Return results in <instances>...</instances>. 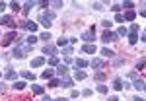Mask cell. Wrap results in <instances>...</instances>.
<instances>
[{
  "label": "cell",
  "instance_id": "4",
  "mask_svg": "<svg viewBox=\"0 0 146 101\" xmlns=\"http://www.w3.org/2000/svg\"><path fill=\"white\" fill-rule=\"evenodd\" d=\"M82 41H88V43H90L92 45V41H96V31H84V33H82Z\"/></svg>",
  "mask_w": 146,
  "mask_h": 101
},
{
  "label": "cell",
  "instance_id": "31",
  "mask_svg": "<svg viewBox=\"0 0 146 101\" xmlns=\"http://www.w3.org/2000/svg\"><path fill=\"white\" fill-rule=\"evenodd\" d=\"M41 16H45L49 22H53V20H55V12H45V14H41Z\"/></svg>",
  "mask_w": 146,
  "mask_h": 101
},
{
  "label": "cell",
  "instance_id": "41",
  "mask_svg": "<svg viewBox=\"0 0 146 101\" xmlns=\"http://www.w3.org/2000/svg\"><path fill=\"white\" fill-rule=\"evenodd\" d=\"M115 22L117 23H123L125 20H123V14H117V16H115Z\"/></svg>",
  "mask_w": 146,
  "mask_h": 101
},
{
  "label": "cell",
  "instance_id": "38",
  "mask_svg": "<svg viewBox=\"0 0 146 101\" xmlns=\"http://www.w3.org/2000/svg\"><path fill=\"white\" fill-rule=\"evenodd\" d=\"M49 6H51V8H60V6H62V2L55 0V2H49Z\"/></svg>",
  "mask_w": 146,
  "mask_h": 101
},
{
  "label": "cell",
  "instance_id": "16",
  "mask_svg": "<svg viewBox=\"0 0 146 101\" xmlns=\"http://www.w3.org/2000/svg\"><path fill=\"white\" fill-rule=\"evenodd\" d=\"M4 78H6V80H16V78H18V72H14L12 68H8L6 74H4Z\"/></svg>",
  "mask_w": 146,
  "mask_h": 101
},
{
  "label": "cell",
  "instance_id": "48",
  "mask_svg": "<svg viewBox=\"0 0 146 101\" xmlns=\"http://www.w3.org/2000/svg\"><path fill=\"white\" fill-rule=\"evenodd\" d=\"M72 62V56H64V64H70Z\"/></svg>",
  "mask_w": 146,
  "mask_h": 101
},
{
  "label": "cell",
  "instance_id": "20",
  "mask_svg": "<svg viewBox=\"0 0 146 101\" xmlns=\"http://www.w3.org/2000/svg\"><path fill=\"white\" fill-rule=\"evenodd\" d=\"M74 80H78V82L86 80V72H82V70H76V72H74Z\"/></svg>",
  "mask_w": 146,
  "mask_h": 101
},
{
  "label": "cell",
  "instance_id": "34",
  "mask_svg": "<svg viewBox=\"0 0 146 101\" xmlns=\"http://www.w3.org/2000/svg\"><path fill=\"white\" fill-rule=\"evenodd\" d=\"M41 41H51V33L49 31H43L41 33Z\"/></svg>",
  "mask_w": 146,
  "mask_h": 101
},
{
  "label": "cell",
  "instance_id": "53",
  "mask_svg": "<svg viewBox=\"0 0 146 101\" xmlns=\"http://www.w3.org/2000/svg\"><path fill=\"white\" fill-rule=\"evenodd\" d=\"M6 8V2H0V10H4Z\"/></svg>",
  "mask_w": 146,
  "mask_h": 101
},
{
  "label": "cell",
  "instance_id": "54",
  "mask_svg": "<svg viewBox=\"0 0 146 101\" xmlns=\"http://www.w3.org/2000/svg\"><path fill=\"white\" fill-rule=\"evenodd\" d=\"M53 101H68V99H64V97H56V99H53Z\"/></svg>",
  "mask_w": 146,
  "mask_h": 101
},
{
  "label": "cell",
  "instance_id": "37",
  "mask_svg": "<svg viewBox=\"0 0 146 101\" xmlns=\"http://www.w3.org/2000/svg\"><path fill=\"white\" fill-rule=\"evenodd\" d=\"M133 6H135V4H133L131 0H127V2H123V4H121V8H129V10H131Z\"/></svg>",
  "mask_w": 146,
  "mask_h": 101
},
{
  "label": "cell",
  "instance_id": "19",
  "mask_svg": "<svg viewBox=\"0 0 146 101\" xmlns=\"http://www.w3.org/2000/svg\"><path fill=\"white\" fill-rule=\"evenodd\" d=\"M105 78H107L105 72H96V74H94V80H96V82H103Z\"/></svg>",
  "mask_w": 146,
  "mask_h": 101
},
{
  "label": "cell",
  "instance_id": "10",
  "mask_svg": "<svg viewBox=\"0 0 146 101\" xmlns=\"http://www.w3.org/2000/svg\"><path fill=\"white\" fill-rule=\"evenodd\" d=\"M45 64V56H37V58H33L31 60V68H39Z\"/></svg>",
  "mask_w": 146,
  "mask_h": 101
},
{
  "label": "cell",
  "instance_id": "2",
  "mask_svg": "<svg viewBox=\"0 0 146 101\" xmlns=\"http://www.w3.org/2000/svg\"><path fill=\"white\" fill-rule=\"evenodd\" d=\"M14 39H18V33L16 31H10V33H6L4 37H2V47H8L14 41Z\"/></svg>",
  "mask_w": 146,
  "mask_h": 101
},
{
  "label": "cell",
  "instance_id": "52",
  "mask_svg": "<svg viewBox=\"0 0 146 101\" xmlns=\"http://www.w3.org/2000/svg\"><path fill=\"white\" fill-rule=\"evenodd\" d=\"M41 101H53V99H51L49 95H43V99H41Z\"/></svg>",
  "mask_w": 146,
  "mask_h": 101
},
{
  "label": "cell",
  "instance_id": "24",
  "mask_svg": "<svg viewBox=\"0 0 146 101\" xmlns=\"http://www.w3.org/2000/svg\"><path fill=\"white\" fill-rule=\"evenodd\" d=\"M129 43H131V45H136V43H138V35L136 33H129Z\"/></svg>",
  "mask_w": 146,
  "mask_h": 101
},
{
  "label": "cell",
  "instance_id": "33",
  "mask_svg": "<svg viewBox=\"0 0 146 101\" xmlns=\"http://www.w3.org/2000/svg\"><path fill=\"white\" fill-rule=\"evenodd\" d=\"M39 22L43 23V25H45V27H49V25H51V22H49V20H47L45 16H39Z\"/></svg>",
  "mask_w": 146,
  "mask_h": 101
},
{
  "label": "cell",
  "instance_id": "46",
  "mask_svg": "<svg viewBox=\"0 0 146 101\" xmlns=\"http://www.w3.org/2000/svg\"><path fill=\"white\" fill-rule=\"evenodd\" d=\"M129 78H131V80H136V78H138V74H136V72H131V74H129Z\"/></svg>",
  "mask_w": 146,
  "mask_h": 101
},
{
  "label": "cell",
  "instance_id": "39",
  "mask_svg": "<svg viewBox=\"0 0 146 101\" xmlns=\"http://www.w3.org/2000/svg\"><path fill=\"white\" fill-rule=\"evenodd\" d=\"M10 8H12V10H16V12H18V10H22V6H20L18 2H12V4H10Z\"/></svg>",
  "mask_w": 146,
  "mask_h": 101
},
{
  "label": "cell",
  "instance_id": "18",
  "mask_svg": "<svg viewBox=\"0 0 146 101\" xmlns=\"http://www.w3.org/2000/svg\"><path fill=\"white\" fill-rule=\"evenodd\" d=\"M60 86H64V88H72V86H74V82L64 76V78H60Z\"/></svg>",
  "mask_w": 146,
  "mask_h": 101
},
{
  "label": "cell",
  "instance_id": "56",
  "mask_svg": "<svg viewBox=\"0 0 146 101\" xmlns=\"http://www.w3.org/2000/svg\"><path fill=\"white\" fill-rule=\"evenodd\" d=\"M0 76H2V72H0Z\"/></svg>",
  "mask_w": 146,
  "mask_h": 101
},
{
  "label": "cell",
  "instance_id": "51",
  "mask_svg": "<svg viewBox=\"0 0 146 101\" xmlns=\"http://www.w3.org/2000/svg\"><path fill=\"white\" fill-rule=\"evenodd\" d=\"M109 101H119V97H117V95H111V97H109Z\"/></svg>",
  "mask_w": 146,
  "mask_h": 101
},
{
  "label": "cell",
  "instance_id": "23",
  "mask_svg": "<svg viewBox=\"0 0 146 101\" xmlns=\"http://www.w3.org/2000/svg\"><path fill=\"white\" fill-rule=\"evenodd\" d=\"M60 86V80L58 78H51L49 80V88H58Z\"/></svg>",
  "mask_w": 146,
  "mask_h": 101
},
{
  "label": "cell",
  "instance_id": "30",
  "mask_svg": "<svg viewBox=\"0 0 146 101\" xmlns=\"http://www.w3.org/2000/svg\"><path fill=\"white\" fill-rule=\"evenodd\" d=\"M56 45H58V47H62V49H64V47L68 45V39H64V37H60V39L56 41Z\"/></svg>",
  "mask_w": 146,
  "mask_h": 101
},
{
  "label": "cell",
  "instance_id": "28",
  "mask_svg": "<svg viewBox=\"0 0 146 101\" xmlns=\"http://www.w3.org/2000/svg\"><path fill=\"white\" fill-rule=\"evenodd\" d=\"M49 64L51 66H58L60 62H58V56H49Z\"/></svg>",
  "mask_w": 146,
  "mask_h": 101
},
{
  "label": "cell",
  "instance_id": "27",
  "mask_svg": "<svg viewBox=\"0 0 146 101\" xmlns=\"http://www.w3.org/2000/svg\"><path fill=\"white\" fill-rule=\"evenodd\" d=\"M22 78L31 80V82H33V80H35V74H33V72H22Z\"/></svg>",
  "mask_w": 146,
  "mask_h": 101
},
{
  "label": "cell",
  "instance_id": "11",
  "mask_svg": "<svg viewBox=\"0 0 146 101\" xmlns=\"http://www.w3.org/2000/svg\"><path fill=\"white\" fill-rule=\"evenodd\" d=\"M82 51H84L86 55H96V51H98V49H96V45H90V43H86V45L82 47Z\"/></svg>",
  "mask_w": 146,
  "mask_h": 101
},
{
  "label": "cell",
  "instance_id": "9",
  "mask_svg": "<svg viewBox=\"0 0 146 101\" xmlns=\"http://www.w3.org/2000/svg\"><path fill=\"white\" fill-rule=\"evenodd\" d=\"M22 27H25L27 31H37V23H35V22H31V20L23 22V23H22Z\"/></svg>",
  "mask_w": 146,
  "mask_h": 101
},
{
  "label": "cell",
  "instance_id": "36",
  "mask_svg": "<svg viewBox=\"0 0 146 101\" xmlns=\"http://www.w3.org/2000/svg\"><path fill=\"white\" fill-rule=\"evenodd\" d=\"M62 53H64L66 56H70L72 53H74V49H72V47H64V49H62Z\"/></svg>",
  "mask_w": 146,
  "mask_h": 101
},
{
  "label": "cell",
  "instance_id": "25",
  "mask_svg": "<svg viewBox=\"0 0 146 101\" xmlns=\"http://www.w3.org/2000/svg\"><path fill=\"white\" fill-rule=\"evenodd\" d=\"M125 35H129V31H127V27H125V25H121V27L117 29V37H125Z\"/></svg>",
  "mask_w": 146,
  "mask_h": 101
},
{
  "label": "cell",
  "instance_id": "29",
  "mask_svg": "<svg viewBox=\"0 0 146 101\" xmlns=\"http://www.w3.org/2000/svg\"><path fill=\"white\" fill-rule=\"evenodd\" d=\"M25 43H27V45H31V47H33L35 43H37V37H35V35H29V37L25 39Z\"/></svg>",
  "mask_w": 146,
  "mask_h": 101
},
{
  "label": "cell",
  "instance_id": "6",
  "mask_svg": "<svg viewBox=\"0 0 146 101\" xmlns=\"http://www.w3.org/2000/svg\"><path fill=\"white\" fill-rule=\"evenodd\" d=\"M92 68H94V70H101V68L105 66V60H103V58H94V60H92V64H90Z\"/></svg>",
  "mask_w": 146,
  "mask_h": 101
},
{
  "label": "cell",
  "instance_id": "42",
  "mask_svg": "<svg viewBox=\"0 0 146 101\" xmlns=\"http://www.w3.org/2000/svg\"><path fill=\"white\" fill-rule=\"evenodd\" d=\"M101 25H103V27H105V29H109V27H111L113 23H111V22H109V20H105V22L101 23Z\"/></svg>",
  "mask_w": 146,
  "mask_h": 101
},
{
  "label": "cell",
  "instance_id": "32",
  "mask_svg": "<svg viewBox=\"0 0 146 101\" xmlns=\"http://www.w3.org/2000/svg\"><path fill=\"white\" fill-rule=\"evenodd\" d=\"M23 88H25V84H23V82H16V84H14V90H18V91H22Z\"/></svg>",
  "mask_w": 146,
  "mask_h": 101
},
{
  "label": "cell",
  "instance_id": "55",
  "mask_svg": "<svg viewBox=\"0 0 146 101\" xmlns=\"http://www.w3.org/2000/svg\"><path fill=\"white\" fill-rule=\"evenodd\" d=\"M133 101H144V99H142V97H135Z\"/></svg>",
  "mask_w": 146,
  "mask_h": 101
},
{
  "label": "cell",
  "instance_id": "49",
  "mask_svg": "<svg viewBox=\"0 0 146 101\" xmlns=\"http://www.w3.org/2000/svg\"><path fill=\"white\" fill-rule=\"evenodd\" d=\"M136 68H138V70H142V68H144V60H140V62L136 64Z\"/></svg>",
  "mask_w": 146,
  "mask_h": 101
},
{
  "label": "cell",
  "instance_id": "47",
  "mask_svg": "<svg viewBox=\"0 0 146 101\" xmlns=\"http://www.w3.org/2000/svg\"><path fill=\"white\" fill-rule=\"evenodd\" d=\"M39 6H41V8H49V2H45V0H43V2H39Z\"/></svg>",
  "mask_w": 146,
  "mask_h": 101
},
{
  "label": "cell",
  "instance_id": "13",
  "mask_svg": "<svg viewBox=\"0 0 146 101\" xmlns=\"http://www.w3.org/2000/svg\"><path fill=\"white\" fill-rule=\"evenodd\" d=\"M133 88H135V90H138V91H144V80H142V78H136Z\"/></svg>",
  "mask_w": 146,
  "mask_h": 101
},
{
  "label": "cell",
  "instance_id": "44",
  "mask_svg": "<svg viewBox=\"0 0 146 101\" xmlns=\"http://www.w3.org/2000/svg\"><path fill=\"white\" fill-rule=\"evenodd\" d=\"M68 43H70V45H76V43H78V39H76V37H70V39H68Z\"/></svg>",
  "mask_w": 146,
  "mask_h": 101
},
{
  "label": "cell",
  "instance_id": "26",
  "mask_svg": "<svg viewBox=\"0 0 146 101\" xmlns=\"http://www.w3.org/2000/svg\"><path fill=\"white\" fill-rule=\"evenodd\" d=\"M31 90H33V93H37V95H41V93H43V88H41L39 84H33V86H31Z\"/></svg>",
  "mask_w": 146,
  "mask_h": 101
},
{
  "label": "cell",
  "instance_id": "17",
  "mask_svg": "<svg viewBox=\"0 0 146 101\" xmlns=\"http://www.w3.org/2000/svg\"><path fill=\"white\" fill-rule=\"evenodd\" d=\"M53 74H55V70H53V68H47L45 72L41 74V78H43V80H51V78H53Z\"/></svg>",
  "mask_w": 146,
  "mask_h": 101
},
{
  "label": "cell",
  "instance_id": "45",
  "mask_svg": "<svg viewBox=\"0 0 146 101\" xmlns=\"http://www.w3.org/2000/svg\"><path fill=\"white\" fill-rule=\"evenodd\" d=\"M113 12H117V14H119V10H121V6H119V4H113V8H111Z\"/></svg>",
  "mask_w": 146,
  "mask_h": 101
},
{
  "label": "cell",
  "instance_id": "8",
  "mask_svg": "<svg viewBox=\"0 0 146 101\" xmlns=\"http://www.w3.org/2000/svg\"><path fill=\"white\" fill-rule=\"evenodd\" d=\"M55 74H58L60 78H64V76L68 74V66H66V64H58L56 70H55Z\"/></svg>",
  "mask_w": 146,
  "mask_h": 101
},
{
  "label": "cell",
  "instance_id": "7",
  "mask_svg": "<svg viewBox=\"0 0 146 101\" xmlns=\"http://www.w3.org/2000/svg\"><path fill=\"white\" fill-rule=\"evenodd\" d=\"M43 55L56 56V47L55 45H45V47H43Z\"/></svg>",
  "mask_w": 146,
  "mask_h": 101
},
{
  "label": "cell",
  "instance_id": "50",
  "mask_svg": "<svg viewBox=\"0 0 146 101\" xmlns=\"http://www.w3.org/2000/svg\"><path fill=\"white\" fill-rule=\"evenodd\" d=\"M4 90H6V84H2V82H0V93H4Z\"/></svg>",
  "mask_w": 146,
  "mask_h": 101
},
{
  "label": "cell",
  "instance_id": "1",
  "mask_svg": "<svg viewBox=\"0 0 146 101\" xmlns=\"http://www.w3.org/2000/svg\"><path fill=\"white\" fill-rule=\"evenodd\" d=\"M101 39H103V43H111V41H117L119 37H117V33H113L111 29H105L103 35H101Z\"/></svg>",
  "mask_w": 146,
  "mask_h": 101
},
{
  "label": "cell",
  "instance_id": "22",
  "mask_svg": "<svg viewBox=\"0 0 146 101\" xmlns=\"http://www.w3.org/2000/svg\"><path fill=\"white\" fill-rule=\"evenodd\" d=\"M88 66V60H84V58H78V60H76V70H82V68H86Z\"/></svg>",
  "mask_w": 146,
  "mask_h": 101
},
{
  "label": "cell",
  "instance_id": "14",
  "mask_svg": "<svg viewBox=\"0 0 146 101\" xmlns=\"http://www.w3.org/2000/svg\"><path fill=\"white\" fill-rule=\"evenodd\" d=\"M113 90H115V91H121V90H123V80H121V78H115V80H113Z\"/></svg>",
  "mask_w": 146,
  "mask_h": 101
},
{
  "label": "cell",
  "instance_id": "12",
  "mask_svg": "<svg viewBox=\"0 0 146 101\" xmlns=\"http://www.w3.org/2000/svg\"><path fill=\"white\" fill-rule=\"evenodd\" d=\"M33 6H37L35 2H25V4L22 6V12H23V16H27V14L31 12V8H33Z\"/></svg>",
  "mask_w": 146,
  "mask_h": 101
},
{
  "label": "cell",
  "instance_id": "3",
  "mask_svg": "<svg viewBox=\"0 0 146 101\" xmlns=\"http://www.w3.org/2000/svg\"><path fill=\"white\" fill-rule=\"evenodd\" d=\"M12 55L16 56V58H23V56H25V51H23V45H22V43H16L14 51H12Z\"/></svg>",
  "mask_w": 146,
  "mask_h": 101
},
{
  "label": "cell",
  "instance_id": "35",
  "mask_svg": "<svg viewBox=\"0 0 146 101\" xmlns=\"http://www.w3.org/2000/svg\"><path fill=\"white\" fill-rule=\"evenodd\" d=\"M98 91H100V93H107L109 88H107V86H103V84H100V86H98Z\"/></svg>",
  "mask_w": 146,
  "mask_h": 101
},
{
  "label": "cell",
  "instance_id": "40",
  "mask_svg": "<svg viewBox=\"0 0 146 101\" xmlns=\"http://www.w3.org/2000/svg\"><path fill=\"white\" fill-rule=\"evenodd\" d=\"M127 31H129V33H138V25H131Z\"/></svg>",
  "mask_w": 146,
  "mask_h": 101
},
{
  "label": "cell",
  "instance_id": "21",
  "mask_svg": "<svg viewBox=\"0 0 146 101\" xmlns=\"http://www.w3.org/2000/svg\"><path fill=\"white\" fill-rule=\"evenodd\" d=\"M101 55L105 56V58H111V56H115V53H113L111 49H107V47H105V49H101Z\"/></svg>",
  "mask_w": 146,
  "mask_h": 101
},
{
  "label": "cell",
  "instance_id": "43",
  "mask_svg": "<svg viewBox=\"0 0 146 101\" xmlns=\"http://www.w3.org/2000/svg\"><path fill=\"white\" fill-rule=\"evenodd\" d=\"M82 95H84V97H90V95H92V90H84V91H82Z\"/></svg>",
  "mask_w": 146,
  "mask_h": 101
},
{
  "label": "cell",
  "instance_id": "5",
  "mask_svg": "<svg viewBox=\"0 0 146 101\" xmlns=\"http://www.w3.org/2000/svg\"><path fill=\"white\" fill-rule=\"evenodd\" d=\"M0 25H8V27H14L16 23H14V18H12V16H2V18H0Z\"/></svg>",
  "mask_w": 146,
  "mask_h": 101
},
{
  "label": "cell",
  "instance_id": "15",
  "mask_svg": "<svg viewBox=\"0 0 146 101\" xmlns=\"http://www.w3.org/2000/svg\"><path fill=\"white\" fill-rule=\"evenodd\" d=\"M135 18H136V12H133V10H129V12L123 14V20H127V22H133Z\"/></svg>",
  "mask_w": 146,
  "mask_h": 101
}]
</instances>
